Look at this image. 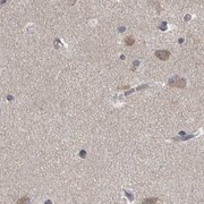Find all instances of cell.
Segmentation results:
<instances>
[{
	"instance_id": "6da1fadb",
	"label": "cell",
	"mask_w": 204,
	"mask_h": 204,
	"mask_svg": "<svg viewBox=\"0 0 204 204\" xmlns=\"http://www.w3.org/2000/svg\"><path fill=\"white\" fill-rule=\"evenodd\" d=\"M170 86H174V87H179V89H184L186 86V81L184 78H179V77H175L174 79H170L169 81Z\"/></svg>"
},
{
	"instance_id": "7a4b0ae2",
	"label": "cell",
	"mask_w": 204,
	"mask_h": 204,
	"mask_svg": "<svg viewBox=\"0 0 204 204\" xmlns=\"http://www.w3.org/2000/svg\"><path fill=\"white\" fill-rule=\"evenodd\" d=\"M155 56L158 57L160 60H168L170 57V52L168 50H158L155 52Z\"/></svg>"
},
{
	"instance_id": "3957f363",
	"label": "cell",
	"mask_w": 204,
	"mask_h": 204,
	"mask_svg": "<svg viewBox=\"0 0 204 204\" xmlns=\"http://www.w3.org/2000/svg\"><path fill=\"white\" fill-rule=\"evenodd\" d=\"M134 42H135V39H134L133 36H127V38L125 39V43H126V45H128V47L134 44Z\"/></svg>"
},
{
	"instance_id": "277c9868",
	"label": "cell",
	"mask_w": 204,
	"mask_h": 204,
	"mask_svg": "<svg viewBox=\"0 0 204 204\" xmlns=\"http://www.w3.org/2000/svg\"><path fill=\"white\" fill-rule=\"evenodd\" d=\"M158 201V198H146L143 201V203H155Z\"/></svg>"
},
{
	"instance_id": "5b68a950",
	"label": "cell",
	"mask_w": 204,
	"mask_h": 204,
	"mask_svg": "<svg viewBox=\"0 0 204 204\" xmlns=\"http://www.w3.org/2000/svg\"><path fill=\"white\" fill-rule=\"evenodd\" d=\"M26 202H28V197H23L17 201V203H26Z\"/></svg>"
},
{
	"instance_id": "8992f818",
	"label": "cell",
	"mask_w": 204,
	"mask_h": 204,
	"mask_svg": "<svg viewBox=\"0 0 204 204\" xmlns=\"http://www.w3.org/2000/svg\"><path fill=\"white\" fill-rule=\"evenodd\" d=\"M137 65H138V61H135V66L137 67ZM132 70H134V67L132 68Z\"/></svg>"
}]
</instances>
